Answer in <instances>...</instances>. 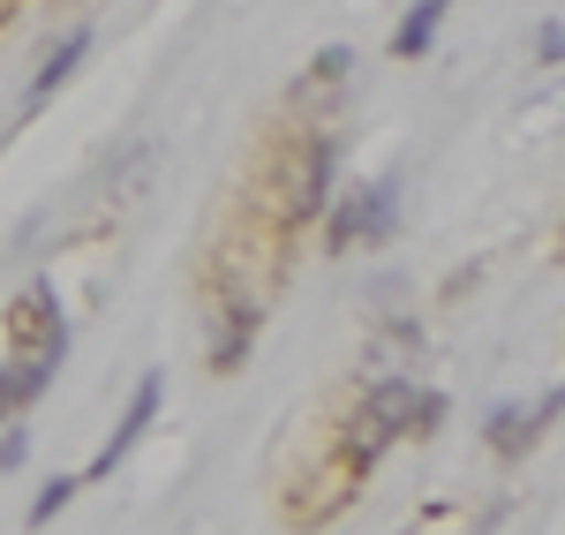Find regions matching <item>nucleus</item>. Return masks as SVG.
Instances as JSON below:
<instances>
[{
	"mask_svg": "<svg viewBox=\"0 0 565 535\" xmlns=\"http://www.w3.org/2000/svg\"><path fill=\"white\" fill-rule=\"evenodd\" d=\"M551 415H558V400H543L535 415H498V452H527V438H543Z\"/></svg>",
	"mask_w": 565,
	"mask_h": 535,
	"instance_id": "nucleus-9",
	"label": "nucleus"
},
{
	"mask_svg": "<svg viewBox=\"0 0 565 535\" xmlns=\"http://www.w3.org/2000/svg\"><path fill=\"white\" fill-rule=\"evenodd\" d=\"M340 68H348V45H324V53H317V84H332Z\"/></svg>",
	"mask_w": 565,
	"mask_h": 535,
	"instance_id": "nucleus-11",
	"label": "nucleus"
},
{
	"mask_svg": "<svg viewBox=\"0 0 565 535\" xmlns=\"http://www.w3.org/2000/svg\"><path fill=\"white\" fill-rule=\"evenodd\" d=\"M68 491H76V483H53V491H45L39 505H31V521H53V513H61V505H68Z\"/></svg>",
	"mask_w": 565,
	"mask_h": 535,
	"instance_id": "nucleus-10",
	"label": "nucleus"
},
{
	"mask_svg": "<svg viewBox=\"0 0 565 535\" xmlns=\"http://www.w3.org/2000/svg\"><path fill=\"white\" fill-rule=\"evenodd\" d=\"M437 415H445L437 393H415L407 377H385V385L362 400V422H354V430H362V438H354V468H370V460H377L392 438H407V430H415V438L437 430Z\"/></svg>",
	"mask_w": 565,
	"mask_h": 535,
	"instance_id": "nucleus-1",
	"label": "nucleus"
},
{
	"mask_svg": "<svg viewBox=\"0 0 565 535\" xmlns=\"http://www.w3.org/2000/svg\"><path fill=\"white\" fill-rule=\"evenodd\" d=\"M392 204H399V189L392 181H370V189H354L348 204L332 212V249H354V242H377L392 226Z\"/></svg>",
	"mask_w": 565,
	"mask_h": 535,
	"instance_id": "nucleus-2",
	"label": "nucleus"
},
{
	"mask_svg": "<svg viewBox=\"0 0 565 535\" xmlns=\"http://www.w3.org/2000/svg\"><path fill=\"white\" fill-rule=\"evenodd\" d=\"M53 362H61V340H45V347H15L8 377H0V422H8L23 400H39L45 377H53Z\"/></svg>",
	"mask_w": 565,
	"mask_h": 535,
	"instance_id": "nucleus-3",
	"label": "nucleus"
},
{
	"mask_svg": "<svg viewBox=\"0 0 565 535\" xmlns=\"http://www.w3.org/2000/svg\"><path fill=\"white\" fill-rule=\"evenodd\" d=\"M249 340H257V310H242V302H234V317H226V332H218V347H212V370H242Z\"/></svg>",
	"mask_w": 565,
	"mask_h": 535,
	"instance_id": "nucleus-7",
	"label": "nucleus"
},
{
	"mask_svg": "<svg viewBox=\"0 0 565 535\" xmlns=\"http://www.w3.org/2000/svg\"><path fill=\"white\" fill-rule=\"evenodd\" d=\"M324 181H332V143H309L295 181H287V220H317L324 212Z\"/></svg>",
	"mask_w": 565,
	"mask_h": 535,
	"instance_id": "nucleus-4",
	"label": "nucleus"
},
{
	"mask_svg": "<svg viewBox=\"0 0 565 535\" xmlns=\"http://www.w3.org/2000/svg\"><path fill=\"white\" fill-rule=\"evenodd\" d=\"M84 31H68V39L53 45V53H45V68H39V84H31V98H53V84H68V68H76V61H84Z\"/></svg>",
	"mask_w": 565,
	"mask_h": 535,
	"instance_id": "nucleus-8",
	"label": "nucleus"
},
{
	"mask_svg": "<svg viewBox=\"0 0 565 535\" xmlns=\"http://www.w3.org/2000/svg\"><path fill=\"white\" fill-rule=\"evenodd\" d=\"M151 415H159V377H143V385H136V400H129V415H121V430L106 438V452H98V468H114V460H121V452L136 446V430H143Z\"/></svg>",
	"mask_w": 565,
	"mask_h": 535,
	"instance_id": "nucleus-5",
	"label": "nucleus"
},
{
	"mask_svg": "<svg viewBox=\"0 0 565 535\" xmlns=\"http://www.w3.org/2000/svg\"><path fill=\"white\" fill-rule=\"evenodd\" d=\"M445 8H452V0H415V15H407V23L392 31V53H399V61L430 53V39H437V15H445Z\"/></svg>",
	"mask_w": 565,
	"mask_h": 535,
	"instance_id": "nucleus-6",
	"label": "nucleus"
}]
</instances>
